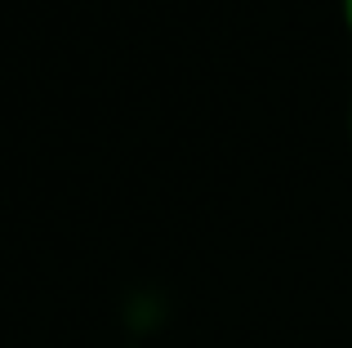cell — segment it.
<instances>
[{
    "mask_svg": "<svg viewBox=\"0 0 352 348\" xmlns=\"http://www.w3.org/2000/svg\"><path fill=\"white\" fill-rule=\"evenodd\" d=\"M344 9H348V27H352V0H344Z\"/></svg>",
    "mask_w": 352,
    "mask_h": 348,
    "instance_id": "cell-1",
    "label": "cell"
}]
</instances>
